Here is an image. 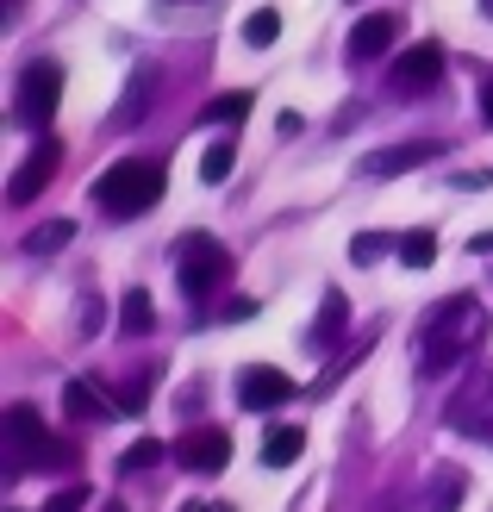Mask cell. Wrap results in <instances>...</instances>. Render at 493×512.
<instances>
[{"instance_id": "obj_1", "label": "cell", "mask_w": 493, "mask_h": 512, "mask_svg": "<svg viewBox=\"0 0 493 512\" xmlns=\"http://www.w3.org/2000/svg\"><path fill=\"white\" fill-rule=\"evenodd\" d=\"M481 338H487V306L475 300V294H456V300H444L437 313L425 319V331H419V369L425 375H444V369H456V363H469V356L481 350Z\"/></svg>"}, {"instance_id": "obj_2", "label": "cell", "mask_w": 493, "mask_h": 512, "mask_svg": "<svg viewBox=\"0 0 493 512\" xmlns=\"http://www.w3.org/2000/svg\"><path fill=\"white\" fill-rule=\"evenodd\" d=\"M163 188H169V169L157 157H125V163L94 175V200H100V213H113V219L150 213L163 200Z\"/></svg>"}, {"instance_id": "obj_3", "label": "cell", "mask_w": 493, "mask_h": 512, "mask_svg": "<svg viewBox=\"0 0 493 512\" xmlns=\"http://www.w3.org/2000/svg\"><path fill=\"white\" fill-rule=\"evenodd\" d=\"M444 419H450V431H462V438H475V444L493 450V363H475L469 375H462V388L450 394Z\"/></svg>"}, {"instance_id": "obj_4", "label": "cell", "mask_w": 493, "mask_h": 512, "mask_svg": "<svg viewBox=\"0 0 493 512\" xmlns=\"http://www.w3.org/2000/svg\"><path fill=\"white\" fill-rule=\"evenodd\" d=\"M175 275H181V294L200 306L213 288H225V281H231V250H225L219 238L194 232V238H181V263H175Z\"/></svg>"}, {"instance_id": "obj_5", "label": "cell", "mask_w": 493, "mask_h": 512, "mask_svg": "<svg viewBox=\"0 0 493 512\" xmlns=\"http://www.w3.org/2000/svg\"><path fill=\"white\" fill-rule=\"evenodd\" d=\"M57 107H63V69L50 63V57L25 63V75H19V94H13V119L25 125V132H44V125L57 119Z\"/></svg>"}, {"instance_id": "obj_6", "label": "cell", "mask_w": 493, "mask_h": 512, "mask_svg": "<svg viewBox=\"0 0 493 512\" xmlns=\"http://www.w3.org/2000/svg\"><path fill=\"white\" fill-rule=\"evenodd\" d=\"M0 431H7V475H25V469H44V450H50V431L38 419V406H25L13 400L7 406V419H0Z\"/></svg>"}, {"instance_id": "obj_7", "label": "cell", "mask_w": 493, "mask_h": 512, "mask_svg": "<svg viewBox=\"0 0 493 512\" xmlns=\"http://www.w3.org/2000/svg\"><path fill=\"white\" fill-rule=\"evenodd\" d=\"M57 169H63V144H57V138H38L32 157H25V163L7 175V200H13V207H32V200H38L50 182H57Z\"/></svg>"}, {"instance_id": "obj_8", "label": "cell", "mask_w": 493, "mask_h": 512, "mask_svg": "<svg viewBox=\"0 0 493 512\" xmlns=\"http://www.w3.org/2000/svg\"><path fill=\"white\" fill-rule=\"evenodd\" d=\"M175 463L188 469V475H219L231 463V438H225L219 425H188L175 438Z\"/></svg>"}, {"instance_id": "obj_9", "label": "cell", "mask_w": 493, "mask_h": 512, "mask_svg": "<svg viewBox=\"0 0 493 512\" xmlns=\"http://www.w3.org/2000/svg\"><path fill=\"white\" fill-rule=\"evenodd\" d=\"M281 400H294V375L288 369L256 363V369L238 375V406H244V413H275Z\"/></svg>"}, {"instance_id": "obj_10", "label": "cell", "mask_w": 493, "mask_h": 512, "mask_svg": "<svg viewBox=\"0 0 493 512\" xmlns=\"http://www.w3.org/2000/svg\"><path fill=\"white\" fill-rule=\"evenodd\" d=\"M437 75H444V44H437V38H419L412 50H400L394 88H437Z\"/></svg>"}, {"instance_id": "obj_11", "label": "cell", "mask_w": 493, "mask_h": 512, "mask_svg": "<svg viewBox=\"0 0 493 512\" xmlns=\"http://www.w3.org/2000/svg\"><path fill=\"white\" fill-rule=\"evenodd\" d=\"M437 150H444V144H437V138H412V144H387V150H375V157H369V163H362V169H369V175H406V169H419V163H431V157H437Z\"/></svg>"}, {"instance_id": "obj_12", "label": "cell", "mask_w": 493, "mask_h": 512, "mask_svg": "<svg viewBox=\"0 0 493 512\" xmlns=\"http://www.w3.org/2000/svg\"><path fill=\"white\" fill-rule=\"evenodd\" d=\"M400 38V19L394 13H369V19H356V32H350V57H381V50H394Z\"/></svg>"}, {"instance_id": "obj_13", "label": "cell", "mask_w": 493, "mask_h": 512, "mask_svg": "<svg viewBox=\"0 0 493 512\" xmlns=\"http://www.w3.org/2000/svg\"><path fill=\"white\" fill-rule=\"evenodd\" d=\"M63 406H69V419H113L119 413V400L107 388H94V381H69L63 388Z\"/></svg>"}, {"instance_id": "obj_14", "label": "cell", "mask_w": 493, "mask_h": 512, "mask_svg": "<svg viewBox=\"0 0 493 512\" xmlns=\"http://www.w3.org/2000/svg\"><path fill=\"white\" fill-rule=\"evenodd\" d=\"M344 319H350V300L331 288L325 306H319V319H313V331H306V344H313V350H331V344H337V331H344Z\"/></svg>"}, {"instance_id": "obj_15", "label": "cell", "mask_w": 493, "mask_h": 512, "mask_svg": "<svg viewBox=\"0 0 493 512\" xmlns=\"http://www.w3.org/2000/svg\"><path fill=\"white\" fill-rule=\"evenodd\" d=\"M119 331L125 338H144V331H157V300H150L144 288H132L119 300Z\"/></svg>"}, {"instance_id": "obj_16", "label": "cell", "mask_w": 493, "mask_h": 512, "mask_svg": "<svg viewBox=\"0 0 493 512\" xmlns=\"http://www.w3.org/2000/svg\"><path fill=\"white\" fill-rule=\"evenodd\" d=\"M150 94H157V75H150V69H132V82H125V100H119L113 125H138L144 107H150Z\"/></svg>"}, {"instance_id": "obj_17", "label": "cell", "mask_w": 493, "mask_h": 512, "mask_svg": "<svg viewBox=\"0 0 493 512\" xmlns=\"http://www.w3.org/2000/svg\"><path fill=\"white\" fill-rule=\"evenodd\" d=\"M300 450H306L300 425H275L269 438H263V463H269V469H288V463H300Z\"/></svg>"}, {"instance_id": "obj_18", "label": "cell", "mask_w": 493, "mask_h": 512, "mask_svg": "<svg viewBox=\"0 0 493 512\" xmlns=\"http://www.w3.org/2000/svg\"><path fill=\"white\" fill-rule=\"evenodd\" d=\"M394 250H400V263H406V269H431V263H437V232H425V225H419V232L394 238Z\"/></svg>"}, {"instance_id": "obj_19", "label": "cell", "mask_w": 493, "mask_h": 512, "mask_svg": "<svg viewBox=\"0 0 493 512\" xmlns=\"http://www.w3.org/2000/svg\"><path fill=\"white\" fill-rule=\"evenodd\" d=\"M231 163H238V144H231V138L206 144V157H200V182H206V188H219L225 175H231Z\"/></svg>"}, {"instance_id": "obj_20", "label": "cell", "mask_w": 493, "mask_h": 512, "mask_svg": "<svg viewBox=\"0 0 493 512\" xmlns=\"http://www.w3.org/2000/svg\"><path fill=\"white\" fill-rule=\"evenodd\" d=\"M75 238V225L69 219H50V225H38V232H25V250L32 256H50V250H63Z\"/></svg>"}, {"instance_id": "obj_21", "label": "cell", "mask_w": 493, "mask_h": 512, "mask_svg": "<svg viewBox=\"0 0 493 512\" xmlns=\"http://www.w3.org/2000/svg\"><path fill=\"white\" fill-rule=\"evenodd\" d=\"M250 100H256V94L231 88V94H219L213 107H206V119H213V125H238V119H250Z\"/></svg>"}, {"instance_id": "obj_22", "label": "cell", "mask_w": 493, "mask_h": 512, "mask_svg": "<svg viewBox=\"0 0 493 512\" xmlns=\"http://www.w3.org/2000/svg\"><path fill=\"white\" fill-rule=\"evenodd\" d=\"M150 388H157V363H150L144 375H132V381L119 388V413H144V406H150Z\"/></svg>"}, {"instance_id": "obj_23", "label": "cell", "mask_w": 493, "mask_h": 512, "mask_svg": "<svg viewBox=\"0 0 493 512\" xmlns=\"http://www.w3.org/2000/svg\"><path fill=\"white\" fill-rule=\"evenodd\" d=\"M275 38H281V13H275V7H263V13H250V19H244V44L269 50Z\"/></svg>"}, {"instance_id": "obj_24", "label": "cell", "mask_w": 493, "mask_h": 512, "mask_svg": "<svg viewBox=\"0 0 493 512\" xmlns=\"http://www.w3.org/2000/svg\"><path fill=\"white\" fill-rule=\"evenodd\" d=\"M462 488H469V481H462V469H437V475H431V494H437L431 512H456V494H462Z\"/></svg>"}, {"instance_id": "obj_25", "label": "cell", "mask_w": 493, "mask_h": 512, "mask_svg": "<svg viewBox=\"0 0 493 512\" xmlns=\"http://www.w3.org/2000/svg\"><path fill=\"white\" fill-rule=\"evenodd\" d=\"M157 463H163V444H157V438H138L132 450L119 456V469H125V475H138V469H157Z\"/></svg>"}, {"instance_id": "obj_26", "label": "cell", "mask_w": 493, "mask_h": 512, "mask_svg": "<svg viewBox=\"0 0 493 512\" xmlns=\"http://www.w3.org/2000/svg\"><path fill=\"white\" fill-rule=\"evenodd\" d=\"M82 506H88V488H63V494H50L44 512H82Z\"/></svg>"}, {"instance_id": "obj_27", "label": "cell", "mask_w": 493, "mask_h": 512, "mask_svg": "<svg viewBox=\"0 0 493 512\" xmlns=\"http://www.w3.org/2000/svg\"><path fill=\"white\" fill-rule=\"evenodd\" d=\"M381 250H387V238H375V232H362V238L350 244V256H356V263H375Z\"/></svg>"}, {"instance_id": "obj_28", "label": "cell", "mask_w": 493, "mask_h": 512, "mask_svg": "<svg viewBox=\"0 0 493 512\" xmlns=\"http://www.w3.org/2000/svg\"><path fill=\"white\" fill-rule=\"evenodd\" d=\"M225 319H256V300H225Z\"/></svg>"}, {"instance_id": "obj_29", "label": "cell", "mask_w": 493, "mask_h": 512, "mask_svg": "<svg viewBox=\"0 0 493 512\" xmlns=\"http://www.w3.org/2000/svg\"><path fill=\"white\" fill-rule=\"evenodd\" d=\"M481 119H487V125H493V82H487V88H481Z\"/></svg>"}, {"instance_id": "obj_30", "label": "cell", "mask_w": 493, "mask_h": 512, "mask_svg": "<svg viewBox=\"0 0 493 512\" xmlns=\"http://www.w3.org/2000/svg\"><path fill=\"white\" fill-rule=\"evenodd\" d=\"M475 250H481V256H493V232H481V238H475Z\"/></svg>"}, {"instance_id": "obj_31", "label": "cell", "mask_w": 493, "mask_h": 512, "mask_svg": "<svg viewBox=\"0 0 493 512\" xmlns=\"http://www.w3.org/2000/svg\"><path fill=\"white\" fill-rule=\"evenodd\" d=\"M188 512H231V506H188Z\"/></svg>"}, {"instance_id": "obj_32", "label": "cell", "mask_w": 493, "mask_h": 512, "mask_svg": "<svg viewBox=\"0 0 493 512\" xmlns=\"http://www.w3.org/2000/svg\"><path fill=\"white\" fill-rule=\"evenodd\" d=\"M100 512H125V506H119V500H107V506H100Z\"/></svg>"}, {"instance_id": "obj_33", "label": "cell", "mask_w": 493, "mask_h": 512, "mask_svg": "<svg viewBox=\"0 0 493 512\" xmlns=\"http://www.w3.org/2000/svg\"><path fill=\"white\" fill-rule=\"evenodd\" d=\"M19 7H25V0H7V13H19Z\"/></svg>"}, {"instance_id": "obj_34", "label": "cell", "mask_w": 493, "mask_h": 512, "mask_svg": "<svg viewBox=\"0 0 493 512\" xmlns=\"http://www.w3.org/2000/svg\"><path fill=\"white\" fill-rule=\"evenodd\" d=\"M481 13H493V0H481Z\"/></svg>"}, {"instance_id": "obj_35", "label": "cell", "mask_w": 493, "mask_h": 512, "mask_svg": "<svg viewBox=\"0 0 493 512\" xmlns=\"http://www.w3.org/2000/svg\"><path fill=\"white\" fill-rule=\"evenodd\" d=\"M175 7H188V0H175Z\"/></svg>"}]
</instances>
